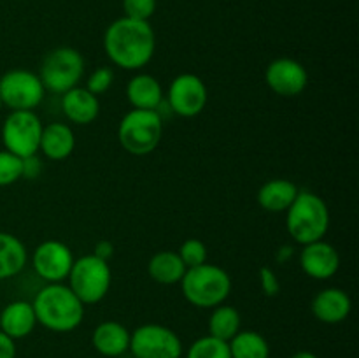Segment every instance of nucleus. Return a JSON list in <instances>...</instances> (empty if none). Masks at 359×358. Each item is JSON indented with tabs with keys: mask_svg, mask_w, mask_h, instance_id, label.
Listing matches in <instances>:
<instances>
[{
	"mask_svg": "<svg viewBox=\"0 0 359 358\" xmlns=\"http://www.w3.org/2000/svg\"><path fill=\"white\" fill-rule=\"evenodd\" d=\"M312 314L326 325L342 323L353 309V302L342 288H325L312 298Z\"/></svg>",
	"mask_w": 359,
	"mask_h": 358,
	"instance_id": "nucleus-15",
	"label": "nucleus"
},
{
	"mask_svg": "<svg viewBox=\"0 0 359 358\" xmlns=\"http://www.w3.org/2000/svg\"><path fill=\"white\" fill-rule=\"evenodd\" d=\"M41 171H42V164H41V160L37 158V154L23 158V178L34 179L41 174Z\"/></svg>",
	"mask_w": 359,
	"mask_h": 358,
	"instance_id": "nucleus-32",
	"label": "nucleus"
},
{
	"mask_svg": "<svg viewBox=\"0 0 359 358\" xmlns=\"http://www.w3.org/2000/svg\"><path fill=\"white\" fill-rule=\"evenodd\" d=\"M300 265L312 279L325 281L337 274L340 267V255L325 239L305 244L300 253Z\"/></svg>",
	"mask_w": 359,
	"mask_h": 358,
	"instance_id": "nucleus-14",
	"label": "nucleus"
},
{
	"mask_svg": "<svg viewBox=\"0 0 359 358\" xmlns=\"http://www.w3.org/2000/svg\"><path fill=\"white\" fill-rule=\"evenodd\" d=\"M74 147H76V135L69 125L49 123V125L42 126L39 151H42L46 158L55 161L65 160L72 154Z\"/></svg>",
	"mask_w": 359,
	"mask_h": 358,
	"instance_id": "nucleus-20",
	"label": "nucleus"
},
{
	"mask_svg": "<svg viewBox=\"0 0 359 358\" xmlns=\"http://www.w3.org/2000/svg\"><path fill=\"white\" fill-rule=\"evenodd\" d=\"M298 186L290 179H270L258 190V204L269 213H286L298 195Z\"/></svg>",
	"mask_w": 359,
	"mask_h": 358,
	"instance_id": "nucleus-21",
	"label": "nucleus"
},
{
	"mask_svg": "<svg viewBox=\"0 0 359 358\" xmlns=\"http://www.w3.org/2000/svg\"><path fill=\"white\" fill-rule=\"evenodd\" d=\"M126 98L133 109L158 111L163 102L160 81L151 74H137L126 84Z\"/></svg>",
	"mask_w": 359,
	"mask_h": 358,
	"instance_id": "nucleus-19",
	"label": "nucleus"
},
{
	"mask_svg": "<svg viewBox=\"0 0 359 358\" xmlns=\"http://www.w3.org/2000/svg\"><path fill=\"white\" fill-rule=\"evenodd\" d=\"M84 74V58L74 48H56L44 56L41 65L42 84L53 93H65L77 86Z\"/></svg>",
	"mask_w": 359,
	"mask_h": 358,
	"instance_id": "nucleus-7",
	"label": "nucleus"
},
{
	"mask_svg": "<svg viewBox=\"0 0 359 358\" xmlns=\"http://www.w3.org/2000/svg\"><path fill=\"white\" fill-rule=\"evenodd\" d=\"M128 351L133 358H181L182 343L168 326L146 323L130 333Z\"/></svg>",
	"mask_w": 359,
	"mask_h": 358,
	"instance_id": "nucleus-9",
	"label": "nucleus"
},
{
	"mask_svg": "<svg viewBox=\"0 0 359 358\" xmlns=\"http://www.w3.org/2000/svg\"><path fill=\"white\" fill-rule=\"evenodd\" d=\"M147 272H149L151 279L156 281V283L175 284L181 283L186 272V265L182 263L177 251L163 249V251H158L156 255L151 256L149 263H147Z\"/></svg>",
	"mask_w": 359,
	"mask_h": 358,
	"instance_id": "nucleus-22",
	"label": "nucleus"
},
{
	"mask_svg": "<svg viewBox=\"0 0 359 358\" xmlns=\"http://www.w3.org/2000/svg\"><path fill=\"white\" fill-rule=\"evenodd\" d=\"M163 135V119L158 111L132 109L118 126L119 144L135 157L153 153Z\"/></svg>",
	"mask_w": 359,
	"mask_h": 358,
	"instance_id": "nucleus-5",
	"label": "nucleus"
},
{
	"mask_svg": "<svg viewBox=\"0 0 359 358\" xmlns=\"http://www.w3.org/2000/svg\"><path fill=\"white\" fill-rule=\"evenodd\" d=\"M0 358H16V344L0 330Z\"/></svg>",
	"mask_w": 359,
	"mask_h": 358,
	"instance_id": "nucleus-33",
	"label": "nucleus"
},
{
	"mask_svg": "<svg viewBox=\"0 0 359 358\" xmlns=\"http://www.w3.org/2000/svg\"><path fill=\"white\" fill-rule=\"evenodd\" d=\"M177 255L181 256L182 263L186 265V269H191V267H198L202 263L207 262V246L205 242H202L200 239H188V241L182 242V246L179 248Z\"/></svg>",
	"mask_w": 359,
	"mask_h": 358,
	"instance_id": "nucleus-28",
	"label": "nucleus"
},
{
	"mask_svg": "<svg viewBox=\"0 0 359 358\" xmlns=\"http://www.w3.org/2000/svg\"><path fill=\"white\" fill-rule=\"evenodd\" d=\"M69 288L84 305L97 304L109 293L112 272L109 262L91 255L74 260L69 272Z\"/></svg>",
	"mask_w": 359,
	"mask_h": 358,
	"instance_id": "nucleus-6",
	"label": "nucleus"
},
{
	"mask_svg": "<svg viewBox=\"0 0 359 358\" xmlns=\"http://www.w3.org/2000/svg\"><path fill=\"white\" fill-rule=\"evenodd\" d=\"M93 255L97 256V258L104 260V262H109V260L112 258V255H114V246H112V242L109 241H100L97 246H95Z\"/></svg>",
	"mask_w": 359,
	"mask_h": 358,
	"instance_id": "nucleus-34",
	"label": "nucleus"
},
{
	"mask_svg": "<svg viewBox=\"0 0 359 358\" xmlns=\"http://www.w3.org/2000/svg\"><path fill=\"white\" fill-rule=\"evenodd\" d=\"M207 86L195 74H179L168 86L167 100L172 111L181 118H195L205 109Z\"/></svg>",
	"mask_w": 359,
	"mask_h": 358,
	"instance_id": "nucleus-11",
	"label": "nucleus"
},
{
	"mask_svg": "<svg viewBox=\"0 0 359 358\" xmlns=\"http://www.w3.org/2000/svg\"><path fill=\"white\" fill-rule=\"evenodd\" d=\"M37 325L34 305L27 300H14L0 312V330L13 340L30 336Z\"/></svg>",
	"mask_w": 359,
	"mask_h": 358,
	"instance_id": "nucleus-16",
	"label": "nucleus"
},
{
	"mask_svg": "<svg viewBox=\"0 0 359 358\" xmlns=\"http://www.w3.org/2000/svg\"><path fill=\"white\" fill-rule=\"evenodd\" d=\"M37 323L51 332H72L84 318V304L76 297L69 284L48 283L37 291L34 302Z\"/></svg>",
	"mask_w": 359,
	"mask_h": 358,
	"instance_id": "nucleus-2",
	"label": "nucleus"
},
{
	"mask_svg": "<svg viewBox=\"0 0 359 358\" xmlns=\"http://www.w3.org/2000/svg\"><path fill=\"white\" fill-rule=\"evenodd\" d=\"M27 265V248L13 234L0 232V281L13 277Z\"/></svg>",
	"mask_w": 359,
	"mask_h": 358,
	"instance_id": "nucleus-23",
	"label": "nucleus"
},
{
	"mask_svg": "<svg viewBox=\"0 0 359 358\" xmlns=\"http://www.w3.org/2000/svg\"><path fill=\"white\" fill-rule=\"evenodd\" d=\"M104 49L114 65L125 70H139L151 62L156 37L149 21L119 18L104 34Z\"/></svg>",
	"mask_w": 359,
	"mask_h": 358,
	"instance_id": "nucleus-1",
	"label": "nucleus"
},
{
	"mask_svg": "<svg viewBox=\"0 0 359 358\" xmlns=\"http://www.w3.org/2000/svg\"><path fill=\"white\" fill-rule=\"evenodd\" d=\"M181 290L186 300L195 307L214 309L230 295L231 277L221 267L205 262L186 269L181 279Z\"/></svg>",
	"mask_w": 359,
	"mask_h": 358,
	"instance_id": "nucleus-4",
	"label": "nucleus"
},
{
	"mask_svg": "<svg viewBox=\"0 0 359 358\" xmlns=\"http://www.w3.org/2000/svg\"><path fill=\"white\" fill-rule=\"evenodd\" d=\"M291 358H318V354L312 353V351L302 350V351H297V353H294Z\"/></svg>",
	"mask_w": 359,
	"mask_h": 358,
	"instance_id": "nucleus-35",
	"label": "nucleus"
},
{
	"mask_svg": "<svg viewBox=\"0 0 359 358\" xmlns=\"http://www.w3.org/2000/svg\"><path fill=\"white\" fill-rule=\"evenodd\" d=\"M186 358H231V354L226 340L203 336L189 346Z\"/></svg>",
	"mask_w": 359,
	"mask_h": 358,
	"instance_id": "nucleus-26",
	"label": "nucleus"
},
{
	"mask_svg": "<svg viewBox=\"0 0 359 358\" xmlns=\"http://www.w3.org/2000/svg\"><path fill=\"white\" fill-rule=\"evenodd\" d=\"M42 126L34 111H13L2 125L4 150L20 158L34 157L41 144Z\"/></svg>",
	"mask_w": 359,
	"mask_h": 358,
	"instance_id": "nucleus-8",
	"label": "nucleus"
},
{
	"mask_svg": "<svg viewBox=\"0 0 359 358\" xmlns=\"http://www.w3.org/2000/svg\"><path fill=\"white\" fill-rule=\"evenodd\" d=\"M241 314L233 305L219 304L212 309L209 318V336L221 340H231L241 330Z\"/></svg>",
	"mask_w": 359,
	"mask_h": 358,
	"instance_id": "nucleus-25",
	"label": "nucleus"
},
{
	"mask_svg": "<svg viewBox=\"0 0 359 358\" xmlns=\"http://www.w3.org/2000/svg\"><path fill=\"white\" fill-rule=\"evenodd\" d=\"M2 105H4V104H2V98H0V107H2Z\"/></svg>",
	"mask_w": 359,
	"mask_h": 358,
	"instance_id": "nucleus-36",
	"label": "nucleus"
},
{
	"mask_svg": "<svg viewBox=\"0 0 359 358\" xmlns=\"http://www.w3.org/2000/svg\"><path fill=\"white\" fill-rule=\"evenodd\" d=\"M62 109L69 121L76 125H90L100 112V102L97 95L88 91L86 88L76 86L63 93Z\"/></svg>",
	"mask_w": 359,
	"mask_h": 358,
	"instance_id": "nucleus-17",
	"label": "nucleus"
},
{
	"mask_svg": "<svg viewBox=\"0 0 359 358\" xmlns=\"http://www.w3.org/2000/svg\"><path fill=\"white\" fill-rule=\"evenodd\" d=\"M46 88L32 70L13 69L0 77L2 104L13 111H34L44 100Z\"/></svg>",
	"mask_w": 359,
	"mask_h": 358,
	"instance_id": "nucleus-10",
	"label": "nucleus"
},
{
	"mask_svg": "<svg viewBox=\"0 0 359 358\" xmlns=\"http://www.w3.org/2000/svg\"><path fill=\"white\" fill-rule=\"evenodd\" d=\"M259 284H262V290L269 297H276L280 291L279 277H277V274L270 267H262L259 269Z\"/></svg>",
	"mask_w": 359,
	"mask_h": 358,
	"instance_id": "nucleus-31",
	"label": "nucleus"
},
{
	"mask_svg": "<svg viewBox=\"0 0 359 358\" xmlns=\"http://www.w3.org/2000/svg\"><path fill=\"white\" fill-rule=\"evenodd\" d=\"M23 178V158L0 150V186L14 185Z\"/></svg>",
	"mask_w": 359,
	"mask_h": 358,
	"instance_id": "nucleus-27",
	"label": "nucleus"
},
{
	"mask_svg": "<svg viewBox=\"0 0 359 358\" xmlns=\"http://www.w3.org/2000/svg\"><path fill=\"white\" fill-rule=\"evenodd\" d=\"M286 228L293 241L302 246L325 239L330 228V209L325 200L307 190L298 192L286 211Z\"/></svg>",
	"mask_w": 359,
	"mask_h": 358,
	"instance_id": "nucleus-3",
	"label": "nucleus"
},
{
	"mask_svg": "<svg viewBox=\"0 0 359 358\" xmlns=\"http://www.w3.org/2000/svg\"><path fill=\"white\" fill-rule=\"evenodd\" d=\"M265 81L276 95L297 97L307 88L309 74L305 67L297 60L277 58L266 67Z\"/></svg>",
	"mask_w": 359,
	"mask_h": 358,
	"instance_id": "nucleus-13",
	"label": "nucleus"
},
{
	"mask_svg": "<svg viewBox=\"0 0 359 358\" xmlns=\"http://www.w3.org/2000/svg\"><path fill=\"white\" fill-rule=\"evenodd\" d=\"M72 249L62 241H44L32 255V265L46 283H63L74 263Z\"/></svg>",
	"mask_w": 359,
	"mask_h": 358,
	"instance_id": "nucleus-12",
	"label": "nucleus"
},
{
	"mask_svg": "<svg viewBox=\"0 0 359 358\" xmlns=\"http://www.w3.org/2000/svg\"><path fill=\"white\" fill-rule=\"evenodd\" d=\"M123 11L126 18L149 21L156 11V0H123Z\"/></svg>",
	"mask_w": 359,
	"mask_h": 358,
	"instance_id": "nucleus-30",
	"label": "nucleus"
},
{
	"mask_svg": "<svg viewBox=\"0 0 359 358\" xmlns=\"http://www.w3.org/2000/svg\"><path fill=\"white\" fill-rule=\"evenodd\" d=\"M112 83H114V72H112L111 67H98L97 70L90 74L84 88L98 97V95L105 93L112 86Z\"/></svg>",
	"mask_w": 359,
	"mask_h": 358,
	"instance_id": "nucleus-29",
	"label": "nucleus"
},
{
	"mask_svg": "<svg viewBox=\"0 0 359 358\" xmlns=\"http://www.w3.org/2000/svg\"><path fill=\"white\" fill-rule=\"evenodd\" d=\"M130 333L125 325L118 321H102L91 336V344L102 357H123L130 350Z\"/></svg>",
	"mask_w": 359,
	"mask_h": 358,
	"instance_id": "nucleus-18",
	"label": "nucleus"
},
{
	"mask_svg": "<svg viewBox=\"0 0 359 358\" xmlns=\"http://www.w3.org/2000/svg\"><path fill=\"white\" fill-rule=\"evenodd\" d=\"M231 358H269L270 346L262 333L255 330H238L237 336L228 340Z\"/></svg>",
	"mask_w": 359,
	"mask_h": 358,
	"instance_id": "nucleus-24",
	"label": "nucleus"
}]
</instances>
